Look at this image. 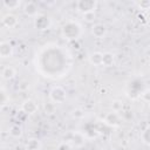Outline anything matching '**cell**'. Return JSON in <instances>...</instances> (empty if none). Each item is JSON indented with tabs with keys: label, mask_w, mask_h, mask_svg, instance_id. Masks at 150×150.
Listing matches in <instances>:
<instances>
[{
	"label": "cell",
	"mask_w": 150,
	"mask_h": 150,
	"mask_svg": "<svg viewBox=\"0 0 150 150\" xmlns=\"http://www.w3.org/2000/svg\"><path fill=\"white\" fill-rule=\"evenodd\" d=\"M62 35L68 40H76L81 35V26L75 21H68L62 26Z\"/></svg>",
	"instance_id": "obj_1"
},
{
	"label": "cell",
	"mask_w": 150,
	"mask_h": 150,
	"mask_svg": "<svg viewBox=\"0 0 150 150\" xmlns=\"http://www.w3.org/2000/svg\"><path fill=\"white\" fill-rule=\"evenodd\" d=\"M49 98L54 103H63L67 98V93L62 87L55 86L49 91Z\"/></svg>",
	"instance_id": "obj_2"
},
{
	"label": "cell",
	"mask_w": 150,
	"mask_h": 150,
	"mask_svg": "<svg viewBox=\"0 0 150 150\" xmlns=\"http://www.w3.org/2000/svg\"><path fill=\"white\" fill-rule=\"evenodd\" d=\"M97 6V2L95 0H80L76 2L77 11L81 12L82 14L89 13V12H95Z\"/></svg>",
	"instance_id": "obj_3"
},
{
	"label": "cell",
	"mask_w": 150,
	"mask_h": 150,
	"mask_svg": "<svg viewBox=\"0 0 150 150\" xmlns=\"http://www.w3.org/2000/svg\"><path fill=\"white\" fill-rule=\"evenodd\" d=\"M34 26L39 30H45V29L49 28V26H50V19L47 15H43V14L38 15L34 19Z\"/></svg>",
	"instance_id": "obj_4"
},
{
	"label": "cell",
	"mask_w": 150,
	"mask_h": 150,
	"mask_svg": "<svg viewBox=\"0 0 150 150\" xmlns=\"http://www.w3.org/2000/svg\"><path fill=\"white\" fill-rule=\"evenodd\" d=\"M104 123L109 127H118L121 124V116L116 111H110L104 116Z\"/></svg>",
	"instance_id": "obj_5"
},
{
	"label": "cell",
	"mask_w": 150,
	"mask_h": 150,
	"mask_svg": "<svg viewBox=\"0 0 150 150\" xmlns=\"http://www.w3.org/2000/svg\"><path fill=\"white\" fill-rule=\"evenodd\" d=\"M21 109H22V111L26 112V114H34V112L38 111L39 105H38V103H36L34 100L28 98V100H26V101L22 102Z\"/></svg>",
	"instance_id": "obj_6"
},
{
	"label": "cell",
	"mask_w": 150,
	"mask_h": 150,
	"mask_svg": "<svg viewBox=\"0 0 150 150\" xmlns=\"http://www.w3.org/2000/svg\"><path fill=\"white\" fill-rule=\"evenodd\" d=\"M69 141H70V143H71L74 146L80 148V146H82V145L84 144V142H86V135H84V132L76 131V132L71 134Z\"/></svg>",
	"instance_id": "obj_7"
},
{
	"label": "cell",
	"mask_w": 150,
	"mask_h": 150,
	"mask_svg": "<svg viewBox=\"0 0 150 150\" xmlns=\"http://www.w3.org/2000/svg\"><path fill=\"white\" fill-rule=\"evenodd\" d=\"M13 55V46L8 41H2L0 43V56L2 59L11 57Z\"/></svg>",
	"instance_id": "obj_8"
},
{
	"label": "cell",
	"mask_w": 150,
	"mask_h": 150,
	"mask_svg": "<svg viewBox=\"0 0 150 150\" xmlns=\"http://www.w3.org/2000/svg\"><path fill=\"white\" fill-rule=\"evenodd\" d=\"M91 34L97 39H102L107 34V27L102 23H94L91 27Z\"/></svg>",
	"instance_id": "obj_9"
},
{
	"label": "cell",
	"mask_w": 150,
	"mask_h": 150,
	"mask_svg": "<svg viewBox=\"0 0 150 150\" xmlns=\"http://www.w3.org/2000/svg\"><path fill=\"white\" fill-rule=\"evenodd\" d=\"M1 23H2L6 28H14V27L18 25V19H16L15 15L8 13V14H6V15L2 16Z\"/></svg>",
	"instance_id": "obj_10"
},
{
	"label": "cell",
	"mask_w": 150,
	"mask_h": 150,
	"mask_svg": "<svg viewBox=\"0 0 150 150\" xmlns=\"http://www.w3.org/2000/svg\"><path fill=\"white\" fill-rule=\"evenodd\" d=\"M23 13L28 16H35L36 18L38 16V6L32 1L26 2L23 6Z\"/></svg>",
	"instance_id": "obj_11"
},
{
	"label": "cell",
	"mask_w": 150,
	"mask_h": 150,
	"mask_svg": "<svg viewBox=\"0 0 150 150\" xmlns=\"http://www.w3.org/2000/svg\"><path fill=\"white\" fill-rule=\"evenodd\" d=\"M88 60L91 64L94 66H102V60H103V53L100 52H94L88 56Z\"/></svg>",
	"instance_id": "obj_12"
},
{
	"label": "cell",
	"mask_w": 150,
	"mask_h": 150,
	"mask_svg": "<svg viewBox=\"0 0 150 150\" xmlns=\"http://www.w3.org/2000/svg\"><path fill=\"white\" fill-rule=\"evenodd\" d=\"M1 76L4 80H12L15 76V69L12 66H7L2 69L1 71Z\"/></svg>",
	"instance_id": "obj_13"
},
{
	"label": "cell",
	"mask_w": 150,
	"mask_h": 150,
	"mask_svg": "<svg viewBox=\"0 0 150 150\" xmlns=\"http://www.w3.org/2000/svg\"><path fill=\"white\" fill-rule=\"evenodd\" d=\"M115 62V55L110 52H107V53H103V60H102V66H105V67H110L112 66V63Z\"/></svg>",
	"instance_id": "obj_14"
},
{
	"label": "cell",
	"mask_w": 150,
	"mask_h": 150,
	"mask_svg": "<svg viewBox=\"0 0 150 150\" xmlns=\"http://www.w3.org/2000/svg\"><path fill=\"white\" fill-rule=\"evenodd\" d=\"M26 149L27 150H40L41 149V142L38 138H30L26 143Z\"/></svg>",
	"instance_id": "obj_15"
},
{
	"label": "cell",
	"mask_w": 150,
	"mask_h": 150,
	"mask_svg": "<svg viewBox=\"0 0 150 150\" xmlns=\"http://www.w3.org/2000/svg\"><path fill=\"white\" fill-rule=\"evenodd\" d=\"M9 135L12 137H14V138L21 137V135H22V128L20 125H18V124L11 125V128H9Z\"/></svg>",
	"instance_id": "obj_16"
},
{
	"label": "cell",
	"mask_w": 150,
	"mask_h": 150,
	"mask_svg": "<svg viewBox=\"0 0 150 150\" xmlns=\"http://www.w3.org/2000/svg\"><path fill=\"white\" fill-rule=\"evenodd\" d=\"M2 5L7 8V9H16L18 7H20L21 2L19 0H5L2 2Z\"/></svg>",
	"instance_id": "obj_17"
},
{
	"label": "cell",
	"mask_w": 150,
	"mask_h": 150,
	"mask_svg": "<svg viewBox=\"0 0 150 150\" xmlns=\"http://www.w3.org/2000/svg\"><path fill=\"white\" fill-rule=\"evenodd\" d=\"M0 96H1V98H0L1 107H5V105L9 102V95L7 94V91H6V89H5L4 87L0 89Z\"/></svg>",
	"instance_id": "obj_18"
},
{
	"label": "cell",
	"mask_w": 150,
	"mask_h": 150,
	"mask_svg": "<svg viewBox=\"0 0 150 150\" xmlns=\"http://www.w3.org/2000/svg\"><path fill=\"white\" fill-rule=\"evenodd\" d=\"M141 138H142L143 143L150 145V127H148V128H145V129L143 130V132H142V135H141Z\"/></svg>",
	"instance_id": "obj_19"
},
{
	"label": "cell",
	"mask_w": 150,
	"mask_h": 150,
	"mask_svg": "<svg viewBox=\"0 0 150 150\" xmlns=\"http://www.w3.org/2000/svg\"><path fill=\"white\" fill-rule=\"evenodd\" d=\"M82 16H83V20H84L86 22H89V23L94 22L95 19H96V14H95V12H89V13L82 14Z\"/></svg>",
	"instance_id": "obj_20"
},
{
	"label": "cell",
	"mask_w": 150,
	"mask_h": 150,
	"mask_svg": "<svg viewBox=\"0 0 150 150\" xmlns=\"http://www.w3.org/2000/svg\"><path fill=\"white\" fill-rule=\"evenodd\" d=\"M55 108H56V107H55V103L52 102V101L45 103V105H43V109H45V111H46L47 114H53V112L55 111Z\"/></svg>",
	"instance_id": "obj_21"
},
{
	"label": "cell",
	"mask_w": 150,
	"mask_h": 150,
	"mask_svg": "<svg viewBox=\"0 0 150 150\" xmlns=\"http://www.w3.org/2000/svg\"><path fill=\"white\" fill-rule=\"evenodd\" d=\"M122 108H123V103H122L121 101H118V100L112 101V103H111V109H112V111L118 112V111L122 110Z\"/></svg>",
	"instance_id": "obj_22"
},
{
	"label": "cell",
	"mask_w": 150,
	"mask_h": 150,
	"mask_svg": "<svg viewBox=\"0 0 150 150\" xmlns=\"http://www.w3.org/2000/svg\"><path fill=\"white\" fill-rule=\"evenodd\" d=\"M71 115H73V117H74V118H76V120H81V118L84 116V112H83V110H82V109L76 108V109H74V110H73Z\"/></svg>",
	"instance_id": "obj_23"
},
{
	"label": "cell",
	"mask_w": 150,
	"mask_h": 150,
	"mask_svg": "<svg viewBox=\"0 0 150 150\" xmlns=\"http://www.w3.org/2000/svg\"><path fill=\"white\" fill-rule=\"evenodd\" d=\"M141 97H142V100H143L144 102L150 103V89H146V90L142 91V93H141Z\"/></svg>",
	"instance_id": "obj_24"
},
{
	"label": "cell",
	"mask_w": 150,
	"mask_h": 150,
	"mask_svg": "<svg viewBox=\"0 0 150 150\" xmlns=\"http://www.w3.org/2000/svg\"><path fill=\"white\" fill-rule=\"evenodd\" d=\"M136 5L141 9H150V1H138L136 2Z\"/></svg>",
	"instance_id": "obj_25"
},
{
	"label": "cell",
	"mask_w": 150,
	"mask_h": 150,
	"mask_svg": "<svg viewBox=\"0 0 150 150\" xmlns=\"http://www.w3.org/2000/svg\"><path fill=\"white\" fill-rule=\"evenodd\" d=\"M57 150H71V145H70L68 142H62V143L57 146Z\"/></svg>",
	"instance_id": "obj_26"
},
{
	"label": "cell",
	"mask_w": 150,
	"mask_h": 150,
	"mask_svg": "<svg viewBox=\"0 0 150 150\" xmlns=\"http://www.w3.org/2000/svg\"><path fill=\"white\" fill-rule=\"evenodd\" d=\"M28 88H29V84H28V82H26V81H22V82L19 84V89L22 90V91L27 90Z\"/></svg>",
	"instance_id": "obj_27"
},
{
	"label": "cell",
	"mask_w": 150,
	"mask_h": 150,
	"mask_svg": "<svg viewBox=\"0 0 150 150\" xmlns=\"http://www.w3.org/2000/svg\"><path fill=\"white\" fill-rule=\"evenodd\" d=\"M149 109H150V103H149Z\"/></svg>",
	"instance_id": "obj_28"
}]
</instances>
